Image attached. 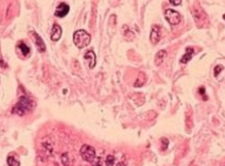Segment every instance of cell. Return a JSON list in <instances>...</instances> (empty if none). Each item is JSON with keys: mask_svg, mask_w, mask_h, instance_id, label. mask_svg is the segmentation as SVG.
Returning a JSON list of instances; mask_svg holds the SVG:
<instances>
[{"mask_svg": "<svg viewBox=\"0 0 225 166\" xmlns=\"http://www.w3.org/2000/svg\"><path fill=\"white\" fill-rule=\"evenodd\" d=\"M167 57V51L165 50H161L156 53V57H155V64L156 65H161L164 62V60Z\"/></svg>", "mask_w": 225, "mask_h": 166, "instance_id": "obj_11", "label": "cell"}, {"mask_svg": "<svg viewBox=\"0 0 225 166\" xmlns=\"http://www.w3.org/2000/svg\"><path fill=\"white\" fill-rule=\"evenodd\" d=\"M169 3L173 4V5H179V4L182 3V1H181V0H170V1H169Z\"/></svg>", "mask_w": 225, "mask_h": 166, "instance_id": "obj_18", "label": "cell"}, {"mask_svg": "<svg viewBox=\"0 0 225 166\" xmlns=\"http://www.w3.org/2000/svg\"><path fill=\"white\" fill-rule=\"evenodd\" d=\"M223 19H224V20H225V14L223 15Z\"/></svg>", "mask_w": 225, "mask_h": 166, "instance_id": "obj_22", "label": "cell"}, {"mask_svg": "<svg viewBox=\"0 0 225 166\" xmlns=\"http://www.w3.org/2000/svg\"><path fill=\"white\" fill-rule=\"evenodd\" d=\"M200 93L203 95V97H204V98H203V99H204V100H206V99H207V97L204 95V94H205V88H204V87H201V88H200Z\"/></svg>", "mask_w": 225, "mask_h": 166, "instance_id": "obj_19", "label": "cell"}, {"mask_svg": "<svg viewBox=\"0 0 225 166\" xmlns=\"http://www.w3.org/2000/svg\"><path fill=\"white\" fill-rule=\"evenodd\" d=\"M62 33H63V30L61 28V26L57 25V23H54L52 29H51V40L53 42H57L62 37Z\"/></svg>", "mask_w": 225, "mask_h": 166, "instance_id": "obj_9", "label": "cell"}, {"mask_svg": "<svg viewBox=\"0 0 225 166\" xmlns=\"http://www.w3.org/2000/svg\"><path fill=\"white\" fill-rule=\"evenodd\" d=\"M165 18L167 19V21L170 25L175 26L178 25L182 21V15L178 12L172 10V9H168L165 11Z\"/></svg>", "mask_w": 225, "mask_h": 166, "instance_id": "obj_4", "label": "cell"}, {"mask_svg": "<svg viewBox=\"0 0 225 166\" xmlns=\"http://www.w3.org/2000/svg\"><path fill=\"white\" fill-rule=\"evenodd\" d=\"M92 41V36L85 30H77L73 33V43L78 48L82 49L84 47H87Z\"/></svg>", "mask_w": 225, "mask_h": 166, "instance_id": "obj_2", "label": "cell"}, {"mask_svg": "<svg viewBox=\"0 0 225 166\" xmlns=\"http://www.w3.org/2000/svg\"><path fill=\"white\" fill-rule=\"evenodd\" d=\"M80 154H81L82 159L88 163H94L95 160L97 159L96 157V150L92 146H89L87 144L83 145L80 149Z\"/></svg>", "mask_w": 225, "mask_h": 166, "instance_id": "obj_3", "label": "cell"}, {"mask_svg": "<svg viewBox=\"0 0 225 166\" xmlns=\"http://www.w3.org/2000/svg\"><path fill=\"white\" fill-rule=\"evenodd\" d=\"M8 164L9 166H20V163L19 161L15 158L14 156H9L8 158Z\"/></svg>", "mask_w": 225, "mask_h": 166, "instance_id": "obj_13", "label": "cell"}, {"mask_svg": "<svg viewBox=\"0 0 225 166\" xmlns=\"http://www.w3.org/2000/svg\"><path fill=\"white\" fill-rule=\"evenodd\" d=\"M221 70H223V66H221V65L216 66V67H215V77H217L218 75L220 74V72H221Z\"/></svg>", "mask_w": 225, "mask_h": 166, "instance_id": "obj_16", "label": "cell"}, {"mask_svg": "<svg viewBox=\"0 0 225 166\" xmlns=\"http://www.w3.org/2000/svg\"><path fill=\"white\" fill-rule=\"evenodd\" d=\"M0 65L2 66V67H6V65H5V63H4L3 61H2L1 59H0Z\"/></svg>", "mask_w": 225, "mask_h": 166, "instance_id": "obj_20", "label": "cell"}, {"mask_svg": "<svg viewBox=\"0 0 225 166\" xmlns=\"http://www.w3.org/2000/svg\"><path fill=\"white\" fill-rule=\"evenodd\" d=\"M84 60H85L86 64H87V66L90 69H92L96 66V55H95V52L92 50H89L85 53Z\"/></svg>", "mask_w": 225, "mask_h": 166, "instance_id": "obj_7", "label": "cell"}, {"mask_svg": "<svg viewBox=\"0 0 225 166\" xmlns=\"http://www.w3.org/2000/svg\"><path fill=\"white\" fill-rule=\"evenodd\" d=\"M30 34H31V35H33L34 44H35V46L37 47L38 51H40V52H44V51L46 50V45H45L44 41L42 40V37H40V36L38 35L35 31H31V32H30Z\"/></svg>", "mask_w": 225, "mask_h": 166, "instance_id": "obj_6", "label": "cell"}, {"mask_svg": "<svg viewBox=\"0 0 225 166\" xmlns=\"http://www.w3.org/2000/svg\"><path fill=\"white\" fill-rule=\"evenodd\" d=\"M69 11H70V6H69L67 3H65V2H61V3L57 5V8H56L54 15L56 17L63 18V17H65L67 14H68Z\"/></svg>", "mask_w": 225, "mask_h": 166, "instance_id": "obj_5", "label": "cell"}, {"mask_svg": "<svg viewBox=\"0 0 225 166\" xmlns=\"http://www.w3.org/2000/svg\"><path fill=\"white\" fill-rule=\"evenodd\" d=\"M193 48H191V47H188L187 49H186V52L185 55H183V58L181 59V63L182 64H187L188 62L190 61V60L192 59V55H193Z\"/></svg>", "mask_w": 225, "mask_h": 166, "instance_id": "obj_10", "label": "cell"}, {"mask_svg": "<svg viewBox=\"0 0 225 166\" xmlns=\"http://www.w3.org/2000/svg\"><path fill=\"white\" fill-rule=\"evenodd\" d=\"M115 164V158L112 156L106 157V166H114Z\"/></svg>", "mask_w": 225, "mask_h": 166, "instance_id": "obj_15", "label": "cell"}, {"mask_svg": "<svg viewBox=\"0 0 225 166\" xmlns=\"http://www.w3.org/2000/svg\"><path fill=\"white\" fill-rule=\"evenodd\" d=\"M62 163L64 164L65 166H69L70 164V162H69V154H67V152H65V154H62Z\"/></svg>", "mask_w": 225, "mask_h": 166, "instance_id": "obj_14", "label": "cell"}, {"mask_svg": "<svg viewBox=\"0 0 225 166\" xmlns=\"http://www.w3.org/2000/svg\"><path fill=\"white\" fill-rule=\"evenodd\" d=\"M161 40V30H159V27L157 26H153L152 27V31H151L150 34V41L153 45H156L157 43Z\"/></svg>", "mask_w": 225, "mask_h": 166, "instance_id": "obj_8", "label": "cell"}, {"mask_svg": "<svg viewBox=\"0 0 225 166\" xmlns=\"http://www.w3.org/2000/svg\"><path fill=\"white\" fill-rule=\"evenodd\" d=\"M117 166H125V165H124V164H122V163H119V164L117 165Z\"/></svg>", "mask_w": 225, "mask_h": 166, "instance_id": "obj_21", "label": "cell"}, {"mask_svg": "<svg viewBox=\"0 0 225 166\" xmlns=\"http://www.w3.org/2000/svg\"><path fill=\"white\" fill-rule=\"evenodd\" d=\"M33 109V102L30 98L26 96H21L19 98L18 102L13 107L12 113L16 114L19 116H23L25 114H27L28 112H30Z\"/></svg>", "mask_w": 225, "mask_h": 166, "instance_id": "obj_1", "label": "cell"}, {"mask_svg": "<svg viewBox=\"0 0 225 166\" xmlns=\"http://www.w3.org/2000/svg\"><path fill=\"white\" fill-rule=\"evenodd\" d=\"M161 143H163V149H166V148L168 147V144H169V141L167 139H165V137H163L161 139Z\"/></svg>", "mask_w": 225, "mask_h": 166, "instance_id": "obj_17", "label": "cell"}, {"mask_svg": "<svg viewBox=\"0 0 225 166\" xmlns=\"http://www.w3.org/2000/svg\"><path fill=\"white\" fill-rule=\"evenodd\" d=\"M18 49L21 51L22 55H25V57H27V55H30V48L28 47V45L25 44L23 42H20L18 44Z\"/></svg>", "mask_w": 225, "mask_h": 166, "instance_id": "obj_12", "label": "cell"}]
</instances>
